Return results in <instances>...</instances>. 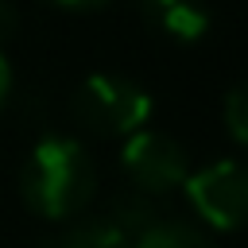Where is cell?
Here are the masks:
<instances>
[{
    "instance_id": "1",
    "label": "cell",
    "mask_w": 248,
    "mask_h": 248,
    "mask_svg": "<svg viewBox=\"0 0 248 248\" xmlns=\"http://www.w3.org/2000/svg\"><path fill=\"white\" fill-rule=\"evenodd\" d=\"M97 190V167L81 140L70 136H43L23 170H19V194L31 213L46 221H70L78 217Z\"/></svg>"
},
{
    "instance_id": "2",
    "label": "cell",
    "mask_w": 248,
    "mask_h": 248,
    "mask_svg": "<svg viewBox=\"0 0 248 248\" xmlns=\"http://www.w3.org/2000/svg\"><path fill=\"white\" fill-rule=\"evenodd\" d=\"M70 116L93 132V136H132L147 124L151 116V93L120 74H89L74 97H70Z\"/></svg>"
},
{
    "instance_id": "3",
    "label": "cell",
    "mask_w": 248,
    "mask_h": 248,
    "mask_svg": "<svg viewBox=\"0 0 248 248\" xmlns=\"http://www.w3.org/2000/svg\"><path fill=\"white\" fill-rule=\"evenodd\" d=\"M120 167L132 182V190L140 194H151V198H163L170 190H178L190 174V155L178 140H170L167 132H132L124 136V147H120Z\"/></svg>"
},
{
    "instance_id": "4",
    "label": "cell",
    "mask_w": 248,
    "mask_h": 248,
    "mask_svg": "<svg viewBox=\"0 0 248 248\" xmlns=\"http://www.w3.org/2000/svg\"><path fill=\"white\" fill-rule=\"evenodd\" d=\"M182 186H186L194 213L209 229H217V232L240 229V221L248 213V178H244V167L236 159H221V163H209L202 170H190Z\"/></svg>"
},
{
    "instance_id": "5",
    "label": "cell",
    "mask_w": 248,
    "mask_h": 248,
    "mask_svg": "<svg viewBox=\"0 0 248 248\" xmlns=\"http://www.w3.org/2000/svg\"><path fill=\"white\" fill-rule=\"evenodd\" d=\"M143 23L174 43H198L209 23H213V12L205 0H136Z\"/></svg>"
},
{
    "instance_id": "6",
    "label": "cell",
    "mask_w": 248,
    "mask_h": 248,
    "mask_svg": "<svg viewBox=\"0 0 248 248\" xmlns=\"http://www.w3.org/2000/svg\"><path fill=\"white\" fill-rule=\"evenodd\" d=\"M39 248H132V236L105 213V217H81L66 225L62 232L46 236Z\"/></svg>"
},
{
    "instance_id": "7",
    "label": "cell",
    "mask_w": 248,
    "mask_h": 248,
    "mask_svg": "<svg viewBox=\"0 0 248 248\" xmlns=\"http://www.w3.org/2000/svg\"><path fill=\"white\" fill-rule=\"evenodd\" d=\"M132 248H217L205 232H198L194 225H186V221H167V217H159L155 225H147L136 240H132Z\"/></svg>"
},
{
    "instance_id": "8",
    "label": "cell",
    "mask_w": 248,
    "mask_h": 248,
    "mask_svg": "<svg viewBox=\"0 0 248 248\" xmlns=\"http://www.w3.org/2000/svg\"><path fill=\"white\" fill-rule=\"evenodd\" d=\"M108 217L136 240L147 225H155L159 221V209H155V198L151 194H140V190H132V194H120L116 202H112V209H108Z\"/></svg>"
},
{
    "instance_id": "9",
    "label": "cell",
    "mask_w": 248,
    "mask_h": 248,
    "mask_svg": "<svg viewBox=\"0 0 248 248\" xmlns=\"http://www.w3.org/2000/svg\"><path fill=\"white\" fill-rule=\"evenodd\" d=\"M225 128H229L232 143H244L248 140V93L240 85H232L229 97H225Z\"/></svg>"
},
{
    "instance_id": "10",
    "label": "cell",
    "mask_w": 248,
    "mask_h": 248,
    "mask_svg": "<svg viewBox=\"0 0 248 248\" xmlns=\"http://www.w3.org/2000/svg\"><path fill=\"white\" fill-rule=\"evenodd\" d=\"M8 93H12V66H8V54H4V46H0V108H4Z\"/></svg>"
},
{
    "instance_id": "11",
    "label": "cell",
    "mask_w": 248,
    "mask_h": 248,
    "mask_svg": "<svg viewBox=\"0 0 248 248\" xmlns=\"http://www.w3.org/2000/svg\"><path fill=\"white\" fill-rule=\"evenodd\" d=\"M46 4H58V8H74V12H89V8H105L108 0H46Z\"/></svg>"
},
{
    "instance_id": "12",
    "label": "cell",
    "mask_w": 248,
    "mask_h": 248,
    "mask_svg": "<svg viewBox=\"0 0 248 248\" xmlns=\"http://www.w3.org/2000/svg\"><path fill=\"white\" fill-rule=\"evenodd\" d=\"M12 23V0H0V31Z\"/></svg>"
}]
</instances>
